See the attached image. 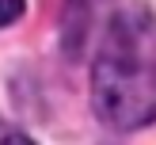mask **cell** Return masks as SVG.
<instances>
[{
  "label": "cell",
  "instance_id": "6da1fadb",
  "mask_svg": "<svg viewBox=\"0 0 156 145\" xmlns=\"http://www.w3.org/2000/svg\"><path fill=\"white\" fill-rule=\"evenodd\" d=\"M91 107L107 126L137 130L156 118V23L145 12L111 19L91 65Z\"/></svg>",
  "mask_w": 156,
  "mask_h": 145
},
{
  "label": "cell",
  "instance_id": "7a4b0ae2",
  "mask_svg": "<svg viewBox=\"0 0 156 145\" xmlns=\"http://www.w3.org/2000/svg\"><path fill=\"white\" fill-rule=\"evenodd\" d=\"M27 0H0V27H12L15 19H23Z\"/></svg>",
  "mask_w": 156,
  "mask_h": 145
},
{
  "label": "cell",
  "instance_id": "3957f363",
  "mask_svg": "<svg viewBox=\"0 0 156 145\" xmlns=\"http://www.w3.org/2000/svg\"><path fill=\"white\" fill-rule=\"evenodd\" d=\"M0 145H34L27 134H19V130H8L4 122H0Z\"/></svg>",
  "mask_w": 156,
  "mask_h": 145
}]
</instances>
